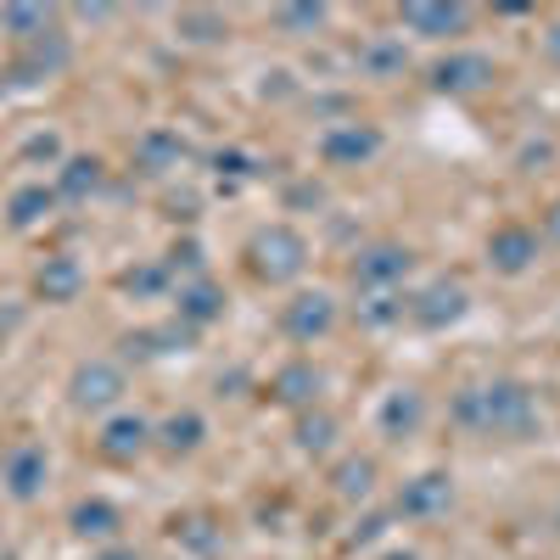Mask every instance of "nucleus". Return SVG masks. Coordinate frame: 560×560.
Returning a JSON list of instances; mask_svg holds the SVG:
<instances>
[{
  "label": "nucleus",
  "instance_id": "nucleus-1",
  "mask_svg": "<svg viewBox=\"0 0 560 560\" xmlns=\"http://www.w3.org/2000/svg\"><path fill=\"white\" fill-rule=\"evenodd\" d=\"M454 427L477 432V438H533L544 427L538 398L522 382H482V387H465L454 398Z\"/></svg>",
  "mask_w": 560,
  "mask_h": 560
},
{
  "label": "nucleus",
  "instance_id": "nucleus-2",
  "mask_svg": "<svg viewBox=\"0 0 560 560\" xmlns=\"http://www.w3.org/2000/svg\"><path fill=\"white\" fill-rule=\"evenodd\" d=\"M303 264H308V242L298 236L292 224H269L264 236L253 242V269L264 280H298Z\"/></svg>",
  "mask_w": 560,
  "mask_h": 560
},
{
  "label": "nucleus",
  "instance_id": "nucleus-3",
  "mask_svg": "<svg viewBox=\"0 0 560 560\" xmlns=\"http://www.w3.org/2000/svg\"><path fill=\"white\" fill-rule=\"evenodd\" d=\"M68 393H73L79 409H107V404H118V393H124V370H118L113 359H84V364L73 370Z\"/></svg>",
  "mask_w": 560,
  "mask_h": 560
},
{
  "label": "nucleus",
  "instance_id": "nucleus-4",
  "mask_svg": "<svg viewBox=\"0 0 560 560\" xmlns=\"http://www.w3.org/2000/svg\"><path fill=\"white\" fill-rule=\"evenodd\" d=\"M448 504H454V477H443V471L409 477L398 488V516H409V522H432V516H443Z\"/></svg>",
  "mask_w": 560,
  "mask_h": 560
},
{
  "label": "nucleus",
  "instance_id": "nucleus-5",
  "mask_svg": "<svg viewBox=\"0 0 560 560\" xmlns=\"http://www.w3.org/2000/svg\"><path fill=\"white\" fill-rule=\"evenodd\" d=\"M280 325H287V337H292V342H314V337H325V331L337 325V303H331V292H303V298H292L287 314H280Z\"/></svg>",
  "mask_w": 560,
  "mask_h": 560
},
{
  "label": "nucleus",
  "instance_id": "nucleus-6",
  "mask_svg": "<svg viewBox=\"0 0 560 560\" xmlns=\"http://www.w3.org/2000/svg\"><path fill=\"white\" fill-rule=\"evenodd\" d=\"M409 247H393V242H382V247H370V253H359V264H353V280L364 292H393L398 280L409 275Z\"/></svg>",
  "mask_w": 560,
  "mask_h": 560
},
{
  "label": "nucleus",
  "instance_id": "nucleus-7",
  "mask_svg": "<svg viewBox=\"0 0 560 560\" xmlns=\"http://www.w3.org/2000/svg\"><path fill=\"white\" fill-rule=\"evenodd\" d=\"M0 477H7L12 499H34L45 488V477H51V459H45L39 443H18L7 459H0Z\"/></svg>",
  "mask_w": 560,
  "mask_h": 560
},
{
  "label": "nucleus",
  "instance_id": "nucleus-8",
  "mask_svg": "<svg viewBox=\"0 0 560 560\" xmlns=\"http://www.w3.org/2000/svg\"><path fill=\"white\" fill-rule=\"evenodd\" d=\"M459 314H465V287H454V280H432V287L409 303V319L427 325V331H438V325H454Z\"/></svg>",
  "mask_w": 560,
  "mask_h": 560
},
{
  "label": "nucleus",
  "instance_id": "nucleus-9",
  "mask_svg": "<svg viewBox=\"0 0 560 560\" xmlns=\"http://www.w3.org/2000/svg\"><path fill=\"white\" fill-rule=\"evenodd\" d=\"M376 147H382V135H376V129H364V124H342V129H331V135L319 140L325 163H337V168H348V163H364V158H376Z\"/></svg>",
  "mask_w": 560,
  "mask_h": 560
},
{
  "label": "nucleus",
  "instance_id": "nucleus-10",
  "mask_svg": "<svg viewBox=\"0 0 560 560\" xmlns=\"http://www.w3.org/2000/svg\"><path fill=\"white\" fill-rule=\"evenodd\" d=\"M488 258L504 269V275H522L533 258H538V242H533V230H522V224H504V230H493V242H488Z\"/></svg>",
  "mask_w": 560,
  "mask_h": 560
},
{
  "label": "nucleus",
  "instance_id": "nucleus-11",
  "mask_svg": "<svg viewBox=\"0 0 560 560\" xmlns=\"http://www.w3.org/2000/svg\"><path fill=\"white\" fill-rule=\"evenodd\" d=\"M420 420H427V398H420L415 387L387 393V404H382V432H387V438H409V432H420Z\"/></svg>",
  "mask_w": 560,
  "mask_h": 560
},
{
  "label": "nucleus",
  "instance_id": "nucleus-12",
  "mask_svg": "<svg viewBox=\"0 0 560 560\" xmlns=\"http://www.w3.org/2000/svg\"><path fill=\"white\" fill-rule=\"evenodd\" d=\"M147 438H152V420L118 415V420H107V432H102V454L107 459H135L140 448H147Z\"/></svg>",
  "mask_w": 560,
  "mask_h": 560
},
{
  "label": "nucleus",
  "instance_id": "nucleus-13",
  "mask_svg": "<svg viewBox=\"0 0 560 560\" xmlns=\"http://www.w3.org/2000/svg\"><path fill=\"white\" fill-rule=\"evenodd\" d=\"M404 23L415 34H427V39H448V34H459L465 23H471V12L465 7H404Z\"/></svg>",
  "mask_w": 560,
  "mask_h": 560
},
{
  "label": "nucleus",
  "instance_id": "nucleus-14",
  "mask_svg": "<svg viewBox=\"0 0 560 560\" xmlns=\"http://www.w3.org/2000/svg\"><path fill=\"white\" fill-rule=\"evenodd\" d=\"M488 79H493V62L488 57H448V62L432 68V84L438 90H477Z\"/></svg>",
  "mask_w": 560,
  "mask_h": 560
},
{
  "label": "nucleus",
  "instance_id": "nucleus-15",
  "mask_svg": "<svg viewBox=\"0 0 560 560\" xmlns=\"http://www.w3.org/2000/svg\"><path fill=\"white\" fill-rule=\"evenodd\" d=\"M79 264L73 258H45V269H39V280H34V287H39V298L45 303H68L73 292H79Z\"/></svg>",
  "mask_w": 560,
  "mask_h": 560
},
{
  "label": "nucleus",
  "instance_id": "nucleus-16",
  "mask_svg": "<svg viewBox=\"0 0 560 560\" xmlns=\"http://www.w3.org/2000/svg\"><path fill=\"white\" fill-rule=\"evenodd\" d=\"M73 533H79V538H113V533H118V510H113L107 499H84V504L73 510Z\"/></svg>",
  "mask_w": 560,
  "mask_h": 560
},
{
  "label": "nucleus",
  "instance_id": "nucleus-17",
  "mask_svg": "<svg viewBox=\"0 0 560 560\" xmlns=\"http://www.w3.org/2000/svg\"><path fill=\"white\" fill-rule=\"evenodd\" d=\"M219 314H224V303H219V292L208 287V280H197V287L179 292V319L185 325H213Z\"/></svg>",
  "mask_w": 560,
  "mask_h": 560
},
{
  "label": "nucleus",
  "instance_id": "nucleus-18",
  "mask_svg": "<svg viewBox=\"0 0 560 560\" xmlns=\"http://www.w3.org/2000/svg\"><path fill=\"white\" fill-rule=\"evenodd\" d=\"M96 179H102V163H96V158H68V163H62V179H57V191H62L68 202H84L90 191H96Z\"/></svg>",
  "mask_w": 560,
  "mask_h": 560
},
{
  "label": "nucleus",
  "instance_id": "nucleus-19",
  "mask_svg": "<svg viewBox=\"0 0 560 560\" xmlns=\"http://www.w3.org/2000/svg\"><path fill=\"white\" fill-rule=\"evenodd\" d=\"M202 432H208V427H202V415H197V409L168 415V420H163V448H168V454H191V448L202 443Z\"/></svg>",
  "mask_w": 560,
  "mask_h": 560
},
{
  "label": "nucleus",
  "instance_id": "nucleus-20",
  "mask_svg": "<svg viewBox=\"0 0 560 560\" xmlns=\"http://www.w3.org/2000/svg\"><path fill=\"white\" fill-rule=\"evenodd\" d=\"M275 387H280V398H287V404H308L319 393V370L314 364H287L275 376Z\"/></svg>",
  "mask_w": 560,
  "mask_h": 560
},
{
  "label": "nucleus",
  "instance_id": "nucleus-21",
  "mask_svg": "<svg viewBox=\"0 0 560 560\" xmlns=\"http://www.w3.org/2000/svg\"><path fill=\"white\" fill-rule=\"evenodd\" d=\"M179 135H147L140 140V158H147V174H168L174 163H179Z\"/></svg>",
  "mask_w": 560,
  "mask_h": 560
},
{
  "label": "nucleus",
  "instance_id": "nucleus-22",
  "mask_svg": "<svg viewBox=\"0 0 560 560\" xmlns=\"http://www.w3.org/2000/svg\"><path fill=\"white\" fill-rule=\"evenodd\" d=\"M370 488H376V465H370V459H348L337 471V493L342 499H364Z\"/></svg>",
  "mask_w": 560,
  "mask_h": 560
},
{
  "label": "nucleus",
  "instance_id": "nucleus-23",
  "mask_svg": "<svg viewBox=\"0 0 560 560\" xmlns=\"http://www.w3.org/2000/svg\"><path fill=\"white\" fill-rule=\"evenodd\" d=\"M45 208H51V191H45V185H23V191L12 197V224H18V230H28Z\"/></svg>",
  "mask_w": 560,
  "mask_h": 560
},
{
  "label": "nucleus",
  "instance_id": "nucleus-24",
  "mask_svg": "<svg viewBox=\"0 0 560 560\" xmlns=\"http://www.w3.org/2000/svg\"><path fill=\"white\" fill-rule=\"evenodd\" d=\"M359 314H364V325H393V319H404V314H409V303H398L393 292H370Z\"/></svg>",
  "mask_w": 560,
  "mask_h": 560
},
{
  "label": "nucleus",
  "instance_id": "nucleus-25",
  "mask_svg": "<svg viewBox=\"0 0 560 560\" xmlns=\"http://www.w3.org/2000/svg\"><path fill=\"white\" fill-rule=\"evenodd\" d=\"M0 23L18 28L23 39H39V34H45V12H39V7H7V12H0Z\"/></svg>",
  "mask_w": 560,
  "mask_h": 560
},
{
  "label": "nucleus",
  "instance_id": "nucleus-26",
  "mask_svg": "<svg viewBox=\"0 0 560 560\" xmlns=\"http://www.w3.org/2000/svg\"><path fill=\"white\" fill-rule=\"evenodd\" d=\"M364 68H370V73H398V68H404V45H370Z\"/></svg>",
  "mask_w": 560,
  "mask_h": 560
},
{
  "label": "nucleus",
  "instance_id": "nucleus-27",
  "mask_svg": "<svg viewBox=\"0 0 560 560\" xmlns=\"http://www.w3.org/2000/svg\"><path fill=\"white\" fill-rule=\"evenodd\" d=\"M331 432H337V427H331V420L319 415V420H303V427H298V443L319 454V448H331Z\"/></svg>",
  "mask_w": 560,
  "mask_h": 560
},
{
  "label": "nucleus",
  "instance_id": "nucleus-28",
  "mask_svg": "<svg viewBox=\"0 0 560 560\" xmlns=\"http://www.w3.org/2000/svg\"><path fill=\"white\" fill-rule=\"evenodd\" d=\"M102 560H135V555H124V549H118V555H102Z\"/></svg>",
  "mask_w": 560,
  "mask_h": 560
},
{
  "label": "nucleus",
  "instance_id": "nucleus-29",
  "mask_svg": "<svg viewBox=\"0 0 560 560\" xmlns=\"http://www.w3.org/2000/svg\"><path fill=\"white\" fill-rule=\"evenodd\" d=\"M555 236H560V208H555Z\"/></svg>",
  "mask_w": 560,
  "mask_h": 560
},
{
  "label": "nucleus",
  "instance_id": "nucleus-30",
  "mask_svg": "<svg viewBox=\"0 0 560 560\" xmlns=\"http://www.w3.org/2000/svg\"><path fill=\"white\" fill-rule=\"evenodd\" d=\"M555 51H560V28H555Z\"/></svg>",
  "mask_w": 560,
  "mask_h": 560
}]
</instances>
